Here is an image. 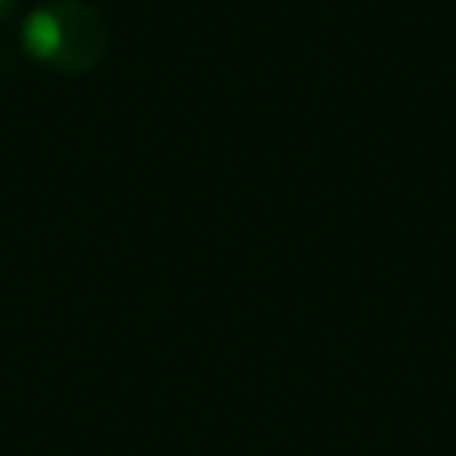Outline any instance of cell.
<instances>
[{"instance_id":"obj_1","label":"cell","mask_w":456,"mask_h":456,"mask_svg":"<svg viewBox=\"0 0 456 456\" xmlns=\"http://www.w3.org/2000/svg\"><path fill=\"white\" fill-rule=\"evenodd\" d=\"M24 53L40 64V69L64 72H93L109 53V28L104 16L85 0H45L28 12L20 28Z\"/></svg>"},{"instance_id":"obj_2","label":"cell","mask_w":456,"mask_h":456,"mask_svg":"<svg viewBox=\"0 0 456 456\" xmlns=\"http://www.w3.org/2000/svg\"><path fill=\"white\" fill-rule=\"evenodd\" d=\"M12 8H16V0H0V24L12 16Z\"/></svg>"}]
</instances>
